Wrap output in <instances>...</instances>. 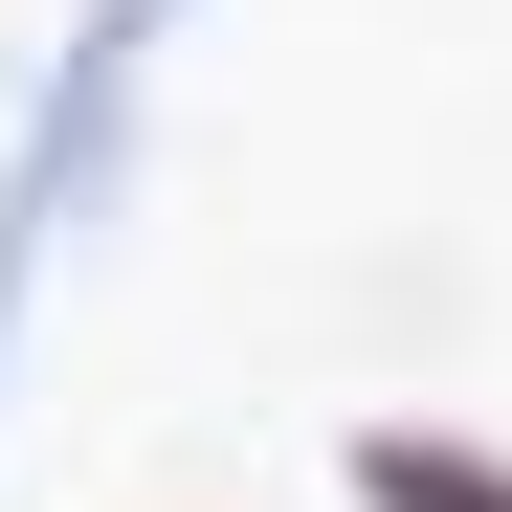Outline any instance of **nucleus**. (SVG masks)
I'll return each mask as SVG.
<instances>
[{
	"label": "nucleus",
	"mask_w": 512,
	"mask_h": 512,
	"mask_svg": "<svg viewBox=\"0 0 512 512\" xmlns=\"http://www.w3.org/2000/svg\"><path fill=\"white\" fill-rule=\"evenodd\" d=\"M379 512H512V468H446V446H357Z\"/></svg>",
	"instance_id": "obj_1"
}]
</instances>
